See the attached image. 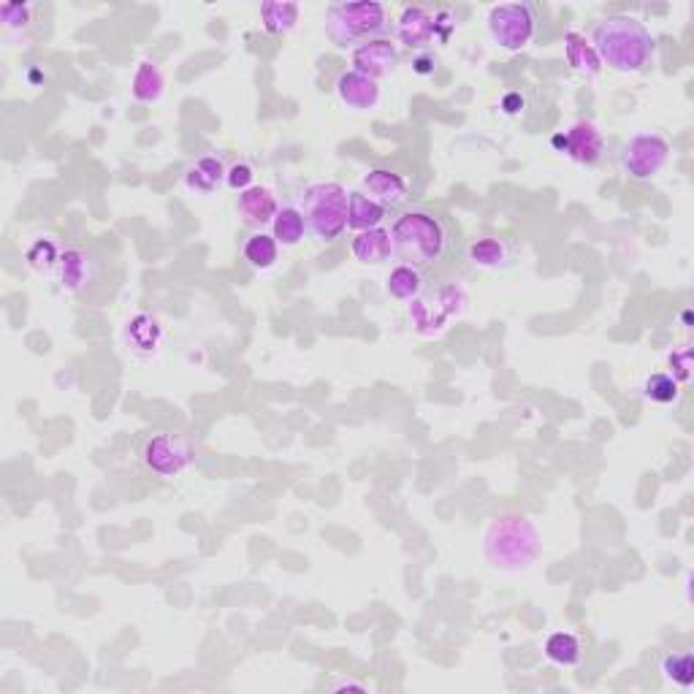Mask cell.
Listing matches in <instances>:
<instances>
[{
    "label": "cell",
    "instance_id": "1",
    "mask_svg": "<svg viewBox=\"0 0 694 694\" xmlns=\"http://www.w3.org/2000/svg\"><path fill=\"white\" fill-rule=\"evenodd\" d=\"M591 47L600 57L602 66L613 68L619 74H640L651 66L657 41L640 19L616 14L594 25Z\"/></svg>",
    "mask_w": 694,
    "mask_h": 694
},
{
    "label": "cell",
    "instance_id": "2",
    "mask_svg": "<svg viewBox=\"0 0 694 694\" xmlns=\"http://www.w3.org/2000/svg\"><path fill=\"white\" fill-rule=\"evenodd\" d=\"M483 554L491 567L505 570V573H518V570H526L529 564H535L537 556L543 554V537L529 518L507 513V516L494 518L488 526Z\"/></svg>",
    "mask_w": 694,
    "mask_h": 694
},
{
    "label": "cell",
    "instance_id": "3",
    "mask_svg": "<svg viewBox=\"0 0 694 694\" xmlns=\"http://www.w3.org/2000/svg\"><path fill=\"white\" fill-rule=\"evenodd\" d=\"M448 239H451V231L445 226V220L423 209L404 212L391 226L394 253L404 258V263L418 266V269L440 261L448 250Z\"/></svg>",
    "mask_w": 694,
    "mask_h": 694
},
{
    "label": "cell",
    "instance_id": "4",
    "mask_svg": "<svg viewBox=\"0 0 694 694\" xmlns=\"http://www.w3.org/2000/svg\"><path fill=\"white\" fill-rule=\"evenodd\" d=\"M388 28H391L388 6L375 0L331 3L326 11V36L339 49H356L366 41L383 38Z\"/></svg>",
    "mask_w": 694,
    "mask_h": 694
},
{
    "label": "cell",
    "instance_id": "5",
    "mask_svg": "<svg viewBox=\"0 0 694 694\" xmlns=\"http://www.w3.org/2000/svg\"><path fill=\"white\" fill-rule=\"evenodd\" d=\"M347 193L339 182H312L301 193V215L307 220V234L318 242L331 244L347 231Z\"/></svg>",
    "mask_w": 694,
    "mask_h": 694
},
{
    "label": "cell",
    "instance_id": "6",
    "mask_svg": "<svg viewBox=\"0 0 694 694\" xmlns=\"http://www.w3.org/2000/svg\"><path fill=\"white\" fill-rule=\"evenodd\" d=\"M467 307V293L456 282H445L434 291H423L415 301H410V320L423 337H440L448 329L456 315Z\"/></svg>",
    "mask_w": 694,
    "mask_h": 694
},
{
    "label": "cell",
    "instance_id": "7",
    "mask_svg": "<svg viewBox=\"0 0 694 694\" xmlns=\"http://www.w3.org/2000/svg\"><path fill=\"white\" fill-rule=\"evenodd\" d=\"M537 22H540V11L529 0L499 3L488 11V33L494 44L507 52H521L529 47L537 36Z\"/></svg>",
    "mask_w": 694,
    "mask_h": 694
},
{
    "label": "cell",
    "instance_id": "8",
    "mask_svg": "<svg viewBox=\"0 0 694 694\" xmlns=\"http://www.w3.org/2000/svg\"><path fill=\"white\" fill-rule=\"evenodd\" d=\"M141 467L155 478H179L196 461V451L185 437L174 432L147 434L139 448Z\"/></svg>",
    "mask_w": 694,
    "mask_h": 694
},
{
    "label": "cell",
    "instance_id": "9",
    "mask_svg": "<svg viewBox=\"0 0 694 694\" xmlns=\"http://www.w3.org/2000/svg\"><path fill=\"white\" fill-rule=\"evenodd\" d=\"M667 160H670V141L654 131H640L632 133L627 144L621 147L619 166L627 177L643 182V179L657 177L659 171L665 169Z\"/></svg>",
    "mask_w": 694,
    "mask_h": 694
},
{
    "label": "cell",
    "instance_id": "10",
    "mask_svg": "<svg viewBox=\"0 0 694 694\" xmlns=\"http://www.w3.org/2000/svg\"><path fill=\"white\" fill-rule=\"evenodd\" d=\"M551 144H554L559 152H564L570 160L581 163V166L600 163L602 152H605V136H602V131L594 122L586 120L575 122L567 131L556 133L554 139H551Z\"/></svg>",
    "mask_w": 694,
    "mask_h": 694
},
{
    "label": "cell",
    "instance_id": "11",
    "mask_svg": "<svg viewBox=\"0 0 694 694\" xmlns=\"http://www.w3.org/2000/svg\"><path fill=\"white\" fill-rule=\"evenodd\" d=\"M350 60H353V71L380 79V76L394 74L399 66V47L391 38H375L353 49Z\"/></svg>",
    "mask_w": 694,
    "mask_h": 694
},
{
    "label": "cell",
    "instance_id": "12",
    "mask_svg": "<svg viewBox=\"0 0 694 694\" xmlns=\"http://www.w3.org/2000/svg\"><path fill=\"white\" fill-rule=\"evenodd\" d=\"M57 285L68 293L85 291L87 285L95 280V261L93 255L82 250V247H68L60 250L55 266Z\"/></svg>",
    "mask_w": 694,
    "mask_h": 694
},
{
    "label": "cell",
    "instance_id": "13",
    "mask_svg": "<svg viewBox=\"0 0 694 694\" xmlns=\"http://www.w3.org/2000/svg\"><path fill=\"white\" fill-rule=\"evenodd\" d=\"M396 38L404 47L423 52L437 38V19L432 11L421 9V6H407L396 19Z\"/></svg>",
    "mask_w": 694,
    "mask_h": 694
},
{
    "label": "cell",
    "instance_id": "14",
    "mask_svg": "<svg viewBox=\"0 0 694 694\" xmlns=\"http://www.w3.org/2000/svg\"><path fill=\"white\" fill-rule=\"evenodd\" d=\"M361 193L369 196L372 201H377L380 207L391 209L399 207L407 193H410V185L407 179L394 169H369L361 177Z\"/></svg>",
    "mask_w": 694,
    "mask_h": 694
},
{
    "label": "cell",
    "instance_id": "15",
    "mask_svg": "<svg viewBox=\"0 0 694 694\" xmlns=\"http://www.w3.org/2000/svg\"><path fill=\"white\" fill-rule=\"evenodd\" d=\"M337 98L347 109H353V112H369V109H375L380 104L383 93H380L377 79L358 74V71L350 68V71H345L337 79Z\"/></svg>",
    "mask_w": 694,
    "mask_h": 694
},
{
    "label": "cell",
    "instance_id": "16",
    "mask_svg": "<svg viewBox=\"0 0 694 694\" xmlns=\"http://www.w3.org/2000/svg\"><path fill=\"white\" fill-rule=\"evenodd\" d=\"M160 342H163V329L160 323L147 312H141L136 318L128 320L125 326V345L136 358H152L158 353Z\"/></svg>",
    "mask_w": 694,
    "mask_h": 694
},
{
    "label": "cell",
    "instance_id": "17",
    "mask_svg": "<svg viewBox=\"0 0 694 694\" xmlns=\"http://www.w3.org/2000/svg\"><path fill=\"white\" fill-rule=\"evenodd\" d=\"M236 212L247 220V223H255V226H266L272 223L274 215L280 212V204L269 188H261V185H253L239 193L236 198Z\"/></svg>",
    "mask_w": 694,
    "mask_h": 694
},
{
    "label": "cell",
    "instance_id": "18",
    "mask_svg": "<svg viewBox=\"0 0 694 694\" xmlns=\"http://www.w3.org/2000/svg\"><path fill=\"white\" fill-rule=\"evenodd\" d=\"M350 253L358 263H385L394 255V242H391V228H369L356 234L350 242Z\"/></svg>",
    "mask_w": 694,
    "mask_h": 694
},
{
    "label": "cell",
    "instance_id": "19",
    "mask_svg": "<svg viewBox=\"0 0 694 694\" xmlns=\"http://www.w3.org/2000/svg\"><path fill=\"white\" fill-rule=\"evenodd\" d=\"M385 215H388V209L380 207L369 196H364L361 190L350 193V201H347V228L350 231L361 234V231H369V228H380L385 223Z\"/></svg>",
    "mask_w": 694,
    "mask_h": 694
},
{
    "label": "cell",
    "instance_id": "20",
    "mask_svg": "<svg viewBox=\"0 0 694 694\" xmlns=\"http://www.w3.org/2000/svg\"><path fill=\"white\" fill-rule=\"evenodd\" d=\"M226 171V163L217 158V155H204V158H198L188 169L185 185L193 193H212V190H217L226 182Z\"/></svg>",
    "mask_w": 694,
    "mask_h": 694
},
{
    "label": "cell",
    "instance_id": "21",
    "mask_svg": "<svg viewBox=\"0 0 694 694\" xmlns=\"http://www.w3.org/2000/svg\"><path fill=\"white\" fill-rule=\"evenodd\" d=\"M385 291L388 296L396 301H415L426 291V280L418 266H410V263H399L391 269L388 280H385Z\"/></svg>",
    "mask_w": 694,
    "mask_h": 694
},
{
    "label": "cell",
    "instance_id": "22",
    "mask_svg": "<svg viewBox=\"0 0 694 694\" xmlns=\"http://www.w3.org/2000/svg\"><path fill=\"white\" fill-rule=\"evenodd\" d=\"M564 57L583 76H597L602 71L600 57H597L594 47H591V41L586 36H581L578 30H570L564 36Z\"/></svg>",
    "mask_w": 694,
    "mask_h": 694
},
{
    "label": "cell",
    "instance_id": "23",
    "mask_svg": "<svg viewBox=\"0 0 694 694\" xmlns=\"http://www.w3.org/2000/svg\"><path fill=\"white\" fill-rule=\"evenodd\" d=\"M242 255L247 266H253L255 272H269L277 266V258H280V244L272 234H250L242 244Z\"/></svg>",
    "mask_w": 694,
    "mask_h": 694
},
{
    "label": "cell",
    "instance_id": "24",
    "mask_svg": "<svg viewBox=\"0 0 694 694\" xmlns=\"http://www.w3.org/2000/svg\"><path fill=\"white\" fill-rule=\"evenodd\" d=\"M543 651L545 657L559 667H575L581 665L583 659V643L573 632H551L545 638Z\"/></svg>",
    "mask_w": 694,
    "mask_h": 694
},
{
    "label": "cell",
    "instance_id": "25",
    "mask_svg": "<svg viewBox=\"0 0 694 694\" xmlns=\"http://www.w3.org/2000/svg\"><path fill=\"white\" fill-rule=\"evenodd\" d=\"M307 234V220L301 215L299 207H280V212L272 220V236L280 247H296Z\"/></svg>",
    "mask_w": 694,
    "mask_h": 694
},
{
    "label": "cell",
    "instance_id": "26",
    "mask_svg": "<svg viewBox=\"0 0 694 694\" xmlns=\"http://www.w3.org/2000/svg\"><path fill=\"white\" fill-rule=\"evenodd\" d=\"M467 261L478 269H502L510 261V250L502 239L494 236H483L467 247Z\"/></svg>",
    "mask_w": 694,
    "mask_h": 694
},
{
    "label": "cell",
    "instance_id": "27",
    "mask_svg": "<svg viewBox=\"0 0 694 694\" xmlns=\"http://www.w3.org/2000/svg\"><path fill=\"white\" fill-rule=\"evenodd\" d=\"M261 22L266 33L285 36L299 22V6L296 3H282V0H266V3H261Z\"/></svg>",
    "mask_w": 694,
    "mask_h": 694
},
{
    "label": "cell",
    "instance_id": "28",
    "mask_svg": "<svg viewBox=\"0 0 694 694\" xmlns=\"http://www.w3.org/2000/svg\"><path fill=\"white\" fill-rule=\"evenodd\" d=\"M163 87H166V79L160 74V68L150 60L139 63L136 74H133V98L139 104H155L163 95Z\"/></svg>",
    "mask_w": 694,
    "mask_h": 694
},
{
    "label": "cell",
    "instance_id": "29",
    "mask_svg": "<svg viewBox=\"0 0 694 694\" xmlns=\"http://www.w3.org/2000/svg\"><path fill=\"white\" fill-rule=\"evenodd\" d=\"M662 673L667 681H673L678 689H692L694 684V654L689 648L684 651H670L662 659Z\"/></svg>",
    "mask_w": 694,
    "mask_h": 694
},
{
    "label": "cell",
    "instance_id": "30",
    "mask_svg": "<svg viewBox=\"0 0 694 694\" xmlns=\"http://www.w3.org/2000/svg\"><path fill=\"white\" fill-rule=\"evenodd\" d=\"M643 394L654 404H673L681 396V383L673 375H667V372H657V375L646 377Z\"/></svg>",
    "mask_w": 694,
    "mask_h": 694
},
{
    "label": "cell",
    "instance_id": "31",
    "mask_svg": "<svg viewBox=\"0 0 694 694\" xmlns=\"http://www.w3.org/2000/svg\"><path fill=\"white\" fill-rule=\"evenodd\" d=\"M57 258H60V250L49 239H38L28 250V263L41 274H55Z\"/></svg>",
    "mask_w": 694,
    "mask_h": 694
},
{
    "label": "cell",
    "instance_id": "32",
    "mask_svg": "<svg viewBox=\"0 0 694 694\" xmlns=\"http://www.w3.org/2000/svg\"><path fill=\"white\" fill-rule=\"evenodd\" d=\"M0 22L6 30H25L33 22V9L28 3H3L0 6Z\"/></svg>",
    "mask_w": 694,
    "mask_h": 694
},
{
    "label": "cell",
    "instance_id": "33",
    "mask_svg": "<svg viewBox=\"0 0 694 694\" xmlns=\"http://www.w3.org/2000/svg\"><path fill=\"white\" fill-rule=\"evenodd\" d=\"M253 182H255V169L247 163V160H236L234 166H228L226 185L231 190L242 193V190L253 188Z\"/></svg>",
    "mask_w": 694,
    "mask_h": 694
},
{
    "label": "cell",
    "instance_id": "34",
    "mask_svg": "<svg viewBox=\"0 0 694 694\" xmlns=\"http://www.w3.org/2000/svg\"><path fill=\"white\" fill-rule=\"evenodd\" d=\"M670 366H673V377H676L678 383H686L689 380V369H692V350L686 347V350H673L670 353Z\"/></svg>",
    "mask_w": 694,
    "mask_h": 694
},
{
    "label": "cell",
    "instance_id": "35",
    "mask_svg": "<svg viewBox=\"0 0 694 694\" xmlns=\"http://www.w3.org/2000/svg\"><path fill=\"white\" fill-rule=\"evenodd\" d=\"M413 71L418 76H432L434 71H437V57H434L432 52H429V49H423V52H415Z\"/></svg>",
    "mask_w": 694,
    "mask_h": 694
},
{
    "label": "cell",
    "instance_id": "36",
    "mask_svg": "<svg viewBox=\"0 0 694 694\" xmlns=\"http://www.w3.org/2000/svg\"><path fill=\"white\" fill-rule=\"evenodd\" d=\"M339 689H358V692H366V686L356 684V681H339V684H334V692H339Z\"/></svg>",
    "mask_w": 694,
    "mask_h": 694
}]
</instances>
